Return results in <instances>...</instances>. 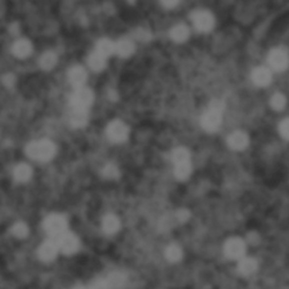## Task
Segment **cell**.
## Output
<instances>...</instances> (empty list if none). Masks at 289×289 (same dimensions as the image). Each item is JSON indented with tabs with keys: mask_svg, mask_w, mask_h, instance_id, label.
I'll return each instance as SVG.
<instances>
[{
	"mask_svg": "<svg viewBox=\"0 0 289 289\" xmlns=\"http://www.w3.org/2000/svg\"><path fill=\"white\" fill-rule=\"evenodd\" d=\"M26 152L32 160H40V162H48L56 154L54 144L48 140H40V142H30Z\"/></svg>",
	"mask_w": 289,
	"mask_h": 289,
	"instance_id": "6da1fadb",
	"label": "cell"
},
{
	"mask_svg": "<svg viewBox=\"0 0 289 289\" xmlns=\"http://www.w3.org/2000/svg\"><path fill=\"white\" fill-rule=\"evenodd\" d=\"M93 103V93L85 87L76 88L72 98V108H80V110H86Z\"/></svg>",
	"mask_w": 289,
	"mask_h": 289,
	"instance_id": "7a4b0ae2",
	"label": "cell"
},
{
	"mask_svg": "<svg viewBox=\"0 0 289 289\" xmlns=\"http://www.w3.org/2000/svg\"><path fill=\"white\" fill-rule=\"evenodd\" d=\"M66 226H67V222L60 214H51L44 222L46 230L54 238H58L61 234H64Z\"/></svg>",
	"mask_w": 289,
	"mask_h": 289,
	"instance_id": "3957f363",
	"label": "cell"
},
{
	"mask_svg": "<svg viewBox=\"0 0 289 289\" xmlns=\"http://www.w3.org/2000/svg\"><path fill=\"white\" fill-rule=\"evenodd\" d=\"M54 240L58 244L60 251L64 252V254H72L78 250V240L72 234L66 233L64 232V234L56 238Z\"/></svg>",
	"mask_w": 289,
	"mask_h": 289,
	"instance_id": "277c9868",
	"label": "cell"
},
{
	"mask_svg": "<svg viewBox=\"0 0 289 289\" xmlns=\"http://www.w3.org/2000/svg\"><path fill=\"white\" fill-rule=\"evenodd\" d=\"M222 124V111H218L216 108H210L209 111H207L204 114L202 119H201V124H202L204 129L210 131H216Z\"/></svg>",
	"mask_w": 289,
	"mask_h": 289,
	"instance_id": "5b68a950",
	"label": "cell"
},
{
	"mask_svg": "<svg viewBox=\"0 0 289 289\" xmlns=\"http://www.w3.org/2000/svg\"><path fill=\"white\" fill-rule=\"evenodd\" d=\"M108 137L110 138L111 142H124L128 137L129 130L124 122L121 121H113L110 126H108Z\"/></svg>",
	"mask_w": 289,
	"mask_h": 289,
	"instance_id": "8992f818",
	"label": "cell"
},
{
	"mask_svg": "<svg viewBox=\"0 0 289 289\" xmlns=\"http://www.w3.org/2000/svg\"><path fill=\"white\" fill-rule=\"evenodd\" d=\"M269 64L271 67L278 72H282V70L288 67L289 58L287 52L282 49H274L270 52L269 54Z\"/></svg>",
	"mask_w": 289,
	"mask_h": 289,
	"instance_id": "52a82bcc",
	"label": "cell"
},
{
	"mask_svg": "<svg viewBox=\"0 0 289 289\" xmlns=\"http://www.w3.org/2000/svg\"><path fill=\"white\" fill-rule=\"evenodd\" d=\"M192 20H194L196 28L198 30H201V32H208V30H212L214 26L212 15L204 10L194 12V17H192Z\"/></svg>",
	"mask_w": 289,
	"mask_h": 289,
	"instance_id": "ba28073f",
	"label": "cell"
},
{
	"mask_svg": "<svg viewBox=\"0 0 289 289\" xmlns=\"http://www.w3.org/2000/svg\"><path fill=\"white\" fill-rule=\"evenodd\" d=\"M245 243L240 238H230L225 245V254L230 259H240L244 256Z\"/></svg>",
	"mask_w": 289,
	"mask_h": 289,
	"instance_id": "9c48e42d",
	"label": "cell"
},
{
	"mask_svg": "<svg viewBox=\"0 0 289 289\" xmlns=\"http://www.w3.org/2000/svg\"><path fill=\"white\" fill-rule=\"evenodd\" d=\"M58 244H56V240H50V242H46L42 245L38 250V256L40 259L49 262L52 261L56 256V253H58Z\"/></svg>",
	"mask_w": 289,
	"mask_h": 289,
	"instance_id": "30bf717a",
	"label": "cell"
},
{
	"mask_svg": "<svg viewBox=\"0 0 289 289\" xmlns=\"http://www.w3.org/2000/svg\"><path fill=\"white\" fill-rule=\"evenodd\" d=\"M87 80V74L85 69L80 67V66H76L69 70V82L72 86H75L76 88L82 87Z\"/></svg>",
	"mask_w": 289,
	"mask_h": 289,
	"instance_id": "8fae6325",
	"label": "cell"
},
{
	"mask_svg": "<svg viewBox=\"0 0 289 289\" xmlns=\"http://www.w3.org/2000/svg\"><path fill=\"white\" fill-rule=\"evenodd\" d=\"M248 144V138L242 131H236L233 132L228 138V144L230 148L235 150H242Z\"/></svg>",
	"mask_w": 289,
	"mask_h": 289,
	"instance_id": "7c38bea8",
	"label": "cell"
},
{
	"mask_svg": "<svg viewBox=\"0 0 289 289\" xmlns=\"http://www.w3.org/2000/svg\"><path fill=\"white\" fill-rule=\"evenodd\" d=\"M271 78H272V76H271L270 70L264 67L256 68L252 74V80L258 86L269 85L271 82Z\"/></svg>",
	"mask_w": 289,
	"mask_h": 289,
	"instance_id": "4fadbf2b",
	"label": "cell"
},
{
	"mask_svg": "<svg viewBox=\"0 0 289 289\" xmlns=\"http://www.w3.org/2000/svg\"><path fill=\"white\" fill-rule=\"evenodd\" d=\"M30 52H32V44L30 41L24 40V38L15 42V44L12 46V54L17 58H26L30 54Z\"/></svg>",
	"mask_w": 289,
	"mask_h": 289,
	"instance_id": "5bb4252c",
	"label": "cell"
},
{
	"mask_svg": "<svg viewBox=\"0 0 289 289\" xmlns=\"http://www.w3.org/2000/svg\"><path fill=\"white\" fill-rule=\"evenodd\" d=\"M134 52V44L130 40H120L119 42L116 43V54H119L120 56H130Z\"/></svg>",
	"mask_w": 289,
	"mask_h": 289,
	"instance_id": "9a60e30c",
	"label": "cell"
},
{
	"mask_svg": "<svg viewBox=\"0 0 289 289\" xmlns=\"http://www.w3.org/2000/svg\"><path fill=\"white\" fill-rule=\"evenodd\" d=\"M120 228V220L113 214H108L103 220V230L106 234H116Z\"/></svg>",
	"mask_w": 289,
	"mask_h": 289,
	"instance_id": "2e32d148",
	"label": "cell"
},
{
	"mask_svg": "<svg viewBox=\"0 0 289 289\" xmlns=\"http://www.w3.org/2000/svg\"><path fill=\"white\" fill-rule=\"evenodd\" d=\"M170 38H172L175 42H184L186 38H189V30H188L186 25L182 24L174 26L172 30H170Z\"/></svg>",
	"mask_w": 289,
	"mask_h": 289,
	"instance_id": "e0dca14e",
	"label": "cell"
},
{
	"mask_svg": "<svg viewBox=\"0 0 289 289\" xmlns=\"http://www.w3.org/2000/svg\"><path fill=\"white\" fill-rule=\"evenodd\" d=\"M96 51L108 58V56H110L111 54H116V43L108 40V38H103V40H100L98 43Z\"/></svg>",
	"mask_w": 289,
	"mask_h": 289,
	"instance_id": "ac0fdd59",
	"label": "cell"
},
{
	"mask_svg": "<svg viewBox=\"0 0 289 289\" xmlns=\"http://www.w3.org/2000/svg\"><path fill=\"white\" fill-rule=\"evenodd\" d=\"M105 62H106V56L100 54L98 51H95L94 54H92L88 58L90 67L93 70H95V72H100V70H102L104 68Z\"/></svg>",
	"mask_w": 289,
	"mask_h": 289,
	"instance_id": "d6986e66",
	"label": "cell"
},
{
	"mask_svg": "<svg viewBox=\"0 0 289 289\" xmlns=\"http://www.w3.org/2000/svg\"><path fill=\"white\" fill-rule=\"evenodd\" d=\"M14 175L17 181L26 182V181H28L30 176H32V170H30L28 165L20 164L15 168Z\"/></svg>",
	"mask_w": 289,
	"mask_h": 289,
	"instance_id": "ffe728a7",
	"label": "cell"
},
{
	"mask_svg": "<svg viewBox=\"0 0 289 289\" xmlns=\"http://www.w3.org/2000/svg\"><path fill=\"white\" fill-rule=\"evenodd\" d=\"M256 261L254 259H251V258H245L242 259L238 264V269L242 274H251L256 270Z\"/></svg>",
	"mask_w": 289,
	"mask_h": 289,
	"instance_id": "44dd1931",
	"label": "cell"
},
{
	"mask_svg": "<svg viewBox=\"0 0 289 289\" xmlns=\"http://www.w3.org/2000/svg\"><path fill=\"white\" fill-rule=\"evenodd\" d=\"M72 124L74 126H85L87 121V113L86 110H80V108H74L72 113V118H70Z\"/></svg>",
	"mask_w": 289,
	"mask_h": 289,
	"instance_id": "7402d4cb",
	"label": "cell"
},
{
	"mask_svg": "<svg viewBox=\"0 0 289 289\" xmlns=\"http://www.w3.org/2000/svg\"><path fill=\"white\" fill-rule=\"evenodd\" d=\"M175 165V176L178 180H186L189 178L191 173V165L190 162H184V163H178Z\"/></svg>",
	"mask_w": 289,
	"mask_h": 289,
	"instance_id": "603a6c76",
	"label": "cell"
},
{
	"mask_svg": "<svg viewBox=\"0 0 289 289\" xmlns=\"http://www.w3.org/2000/svg\"><path fill=\"white\" fill-rule=\"evenodd\" d=\"M56 60H58V58H56V56L54 52H46V54L40 58L41 68H43L44 70L52 69L56 66Z\"/></svg>",
	"mask_w": 289,
	"mask_h": 289,
	"instance_id": "cb8c5ba5",
	"label": "cell"
},
{
	"mask_svg": "<svg viewBox=\"0 0 289 289\" xmlns=\"http://www.w3.org/2000/svg\"><path fill=\"white\" fill-rule=\"evenodd\" d=\"M124 276L121 274L119 272H116L111 274L108 279H105V282H103V287L108 288H118L124 284Z\"/></svg>",
	"mask_w": 289,
	"mask_h": 289,
	"instance_id": "d4e9b609",
	"label": "cell"
},
{
	"mask_svg": "<svg viewBox=\"0 0 289 289\" xmlns=\"http://www.w3.org/2000/svg\"><path fill=\"white\" fill-rule=\"evenodd\" d=\"M166 259L170 262H178L182 258V250L178 245H170L165 251Z\"/></svg>",
	"mask_w": 289,
	"mask_h": 289,
	"instance_id": "484cf974",
	"label": "cell"
},
{
	"mask_svg": "<svg viewBox=\"0 0 289 289\" xmlns=\"http://www.w3.org/2000/svg\"><path fill=\"white\" fill-rule=\"evenodd\" d=\"M173 162L174 164L184 163V162H190V154L186 148H178L173 152Z\"/></svg>",
	"mask_w": 289,
	"mask_h": 289,
	"instance_id": "4316f807",
	"label": "cell"
},
{
	"mask_svg": "<svg viewBox=\"0 0 289 289\" xmlns=\"http://www.w3.org/2000/svg\"><path fill=\"white\" fill-rule=\"evenodd\" d=\"M271 106H272L274 110H282L284 108V105H286V98L282 94H274L272 96V98H271Z\"/></svg>",
	"mask_w": 289,
	"mask_h": 289,
	"instance_id": "83f0119b",
	"label": "cell"
},
{
	"mask_svg": "<svg viewBox=\"0 0 289 289\" xmlns=\"http://www.w3.org/2000/svg\"><path fill=\"white\" fill-rule=\"evenodd\" d=\"M12 234H14V236H16V238H26V236H28V226L23 224V222H18V224H16L14 227H12Z\"/></svg>",
	"mask_w": 289,
	"mask_h": 289,
	"instance_id": "f1b7e54d",
	"label": "cell"
},
{
	"mask_svg": "<svg viewBox=\"0 0 289 289\" xmlns=\"http://www.w3.org/2000/svg\"><path fill=\"white\" fill-rule=\"evenodd\" d=\"M103 175L106 178H116L118 176H119V170L116 168V165H113V164H108L106 165L104 168L103 170Z\"/></svg>",
	"mask_w": 289,
	"mask_h": 289,
	"instance_id": "f546056e",
	"label": "cell"
},
{
	"mask_svg": "<svg viewBox=\"0 0 289 289\" xmlns=\"http://www.w3.org/2000/svg\"><path fill=\"white\" fill-rule=\"evenodd\" d=\"M280 134L284 138L289 140V119L282 121V124H280Z\"/></svg>",
	"mask_w": 289,
	"mask_h": 289,
	"instance_id": "4dcf8cb0",
	"label": "cell"
},
{
	"mask_svg": "<svg viewBox=\"0 0 289 289\" xmlns=\"http://www.w3.org/2000/svg\"><path fill=\"white\" fill-rule=\"evenodd\" d=\"M160 2L165 7L170 8V7H174L175 5H178V0H160Z\"/></svg>",
	"mask_w": 289,
	"mask_h": 289,
	"instance_id": "1f68e13d",
	"label": "cell"
},
{
	"mask_svg": "<svg viewBox=\"0 0 289 289\" xmlns=\"http://www.w3.org/2000/svg\"><path fill=\"white\" fill-rule=\"evenodd\" d=\"M14 80H15V78H14V76H12V75H6L5 78H4V82H5V84H6L7 86L14 85V82H15Z\"/></svg>",
	"mask_w": 289,
	"mask_h": 289,
	"instance_id": "d6a6232c",
	"label": "cell"
},
{
	"mask_svg": "<svg viewBox=\"0 0 289 289\" xmlns=\"http://www.w3.org/2000/svg\"><path fill=\"white\" fill-rule=\"evenodd\" d=\"M129 2H134V0H129Z\"/></svg>",
	"mask_w": 289,
	"mask_h": 289,
	"instance_id": "836d02e7",
	"label": "cell"
}]
</instances>
